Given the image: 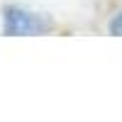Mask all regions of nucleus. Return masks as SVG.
I'll return each instance as SVG.
<instances>
[{"label":"nucleus","instance_id":"f03ea898","mask_svg":"<svg viewBox=\"0 0 122 122\" xmlns=\"http://www.w3.org/2000/svg\"><path fill=\"white\" fill-rule=\"evenodd\" d=\"M110 32H112V34H122V12L110 22Z\"/></svg>","mask_w":122,"mask_h":122},{"label":"nucleus","instance_id":"f257e3e1","mask_svg":"<svg viewBox=\"0 0 122 122\" xmlns=\"http://www.w3.org/2000/svg\"><path fill=\"white\" fill-rule=\"evenodd\" d=\"M5 34L10 37H17V34H46L51 32V20L32 12V10H25V7H15L10 5L5 7Z\"/></svg>","mask_w":122,"mask_h":122}]
</instances>
